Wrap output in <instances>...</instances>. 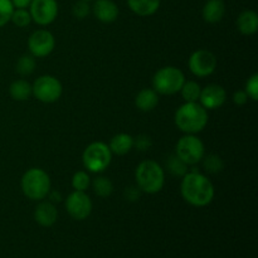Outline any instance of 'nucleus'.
I'll list each match as a JSON object with an SVG mask.
<instances>
[{
    "label": "nucleus",
    "mask_w": 258,
    "mask_h": 258,
    "mask_svg": "<svg viewBox=\"0 0 258 258\" xmlns=\"http://www.w3.org/2000/svg\"><path fill=\"white\" fill-rule=\"evenodd\" d=\"M72 14L73 17L80 20L87 18L91 14L90 3L85 2V0H78V2H76L72 7Z\"/></svg>",
    "instance_id": "nucleus-30"
},
{
    "label": "nucleus",
    "mask_w": 258,
    "mask_h": 258,
    "mask_svg": "<svg viewBox=\"0 0 258 258\" xmlns=\"http://www.w3.org/2000/svg\"><path fill=\"white\" fill-rule=\"evenodd\" d=\"M125 199L128 202H136L140 199L141 190L138 188V186H128V188L125 189Z\"/></svg>",
    "instance_id": "nucleus-34"
},
{
    "label": "nucleus",
    "mask_w": 258,
    "mask_h": 258,
    "mask_svg": "<svg viewBox=\"0 0 258 258\" xmlns=\"http://www.w3.org/2000/svg\"><path fill=\"white\" fill-rule=\"evenodd\" d=\"M202 165L203 169L208 174H219L223 171L224 169V161L218 154H208V155H204L202 159Z\"/></svg>",
    "instance_id": "nucleus-26"
},
{
    "label": "nucleus",
    "mask_w": 258,
    "mask_h": 258,
    "mask_svg": "<svg viewBox=\"0 0 258 258\" xmlns=\"http://www.w3.org/2000/svg\"><path fill=\"white\" fill-rule=\"evenodd\" d=\"M58 219V211L55 204L50 203L49 201L38 202L37 207L34 208V221L42 227H52Z\"/></svg>",
    "instance_id": "nucleus-15"
},
{
    "label": "nucleus",
    "mask_w": 258,
    "mask_h": 258,
    "mask_svg": "<svg viewBox=\"0 0 258 258\" xmlns=\"http://www.w3.org/2000/svg\"><path fill=\"white\" fill-rule=\"evenodd\" d=\"M185 82V75L175 66H165L154 73L151 85L158 95L173 96L179 93L181 86Z\"/></svg>",
    "instance_id": "nucleus-5"
},
{
    "label": "nucleus",
    "mask_w": 258,
    "mask_h": 258,
    "mask_svg": "<svg viewBox=\"0 0 258 258\" xmlns=\"http://www.w3.org/2000/svg\"><path fill=\"white\" fill-rule=\"evenodd\" d=\"M111 161L112 153L108 148V144L103 141H93L83 150L82 164L88 173H103L111 165Z\"/></svg>",
    "instance_id": "nucleus-6"
},
{
    "label": "nucleus",
    "mask_w": 258,
    "mask_h": 258,
    "mask_svg": "<svg viewBox=\"0 0 258 258\" xmlns=\"http://www.w3.org/2000/svg\"><path fill=\"white\" fill-rule=\"evenodd\" d=\"M85 2H88V3H90V2H93V0H85Z\"/></svg>",
    "instance_id": "nucleus-37"
},
{
    "label": "nucleus",
    "mask_w": 258,
    "mask_h": 258,
    "mask_svg": "<svg viewBox=\"0 0 258 258\" xmlns=\"http://www.w3.org/2000/svg\"><path fill=\"white\" fill-rule=\"evenodd\" d=\"M176 156L188 166H196L206 155V145L199 136L193 134H184L175 144Z\"/></svg>",
    "instance_id": "nucleus-7"
},
{
    "label": "nucleus",
    "mask_w": 258,
    "mask_h": 258,
    "mask_svg": "<svg viewBox=\"0 0 258 258\" xmlns=\"http://www.w3.org/2000/svg\"><path fill=\"white\" fill-rule=\"evenodd\" d=\"M180 194L191 207L203 208L213 202L216 189L208 176L193 168L181 178Z\"/></svg>",
    "instance_id": "nucleus-1"
},
{
    "label": "nucleus",
    "mask_w": 258,
    "mask_h": 258,
    "mask_svg": "<svg viewBox=\"0 0 258 258\" xmlns=\"http://www.w3.org/2000/svg\"><path fill=\"white\" fill-rule=\"evenodd\" d=\"M135 181L141 193H159L165 185V169L158 161L146 159L136 166Z\"/></svg>",
    "instance_id": "nucleus-3"
},
{
    "label": "nucleus",
    "mask_w": 258,
    "mask_h": 258,
    "mask_svg": "<svg viewBox=\"0 0 258 258\" xmlns=\"http://www.w3.org/2000/svg\"><path fill=\"white\" fill-rule=\"evenodd\" d=\"M91 186H92L93 193L100 198H108L113 191V183L107 176H96L91 180Z\"/></svg>",
    "instance_id": "nucleus-22"
},
{
    "label": "nucleus",
    "mask_w": 258,
    "mask_h": 258,
    "mask_svg": "<svg viewBox=\"0 0 258 258\" xmlns=\"http://www.w3.org/2000/svg\"><path fill=\"white\" fill-rule=\"evenodd\" d=\"M151 146H153L151 138L145 134H141V135L134 138V148L138 149L139 151H148Z\"/></svg>",
    "instance_id": "nucleus-32"
},
{
    "label": "nucleus",
    "mask_w": 258,
    "mask_h": 258,
    "mask_svg": "<svg viewBox=\"0 0 258 258\" xmlns=\"http://www.w3.org/2000/svg\"><path fill=\"white\" fill-rule=\"evenodd\" d=\"M232 100H233L234 105L236 106H244L247 102H248L249 97H248V95L246 93V91L238 90L233 93V97H232Z\"/></svg>",
    "instance_id": "nucleus-33"
},
{
    "label": "nucleus",
    "mask_w": 258,
    "mask_h": 258,
    "mask_svg": "<svg viewBox=\"0 0 258 258\" xmlns=\"http://www.w3.org/2000/svg\"><path fill=\"white\" fill-rule=\"evenodd\" d=\"M35 67H37L35 57L28 53V54H23L18 58L17 63H15V72L22 77H25V76L32 75L35 71Z\"/></svg>",
    "instance_id": "nucleus-25"
},
{
    "label": "nucleus",
    "mask_w": 258,
    "mask_h": 258,
    "mask_svg": "<svg viewBox=\"0 0 258 258\" xmlns=\"http://www.w3.org/2000/svg\"><path fill=\"white\" fill-rule=\"evenodd\" d=\"M63 93V86L52 75L39 76L32 85V96L42 103H54Z\"/></svg>",
    "instance_id": "nucleus-8"
},
{
    "label": "nucleus",
    "mask_w": 258,
    "mask_h": 258,
    "mask_svg": "<svg viewBox=\"0 0 258 258\" xmlns=\"http://www.w3.org/2000/svg\"><path fill=\"white\" fill-rule=\"evenodd\" d=\"M244 91L248 95L249 100L256 101L258 100V75L257 73H253L252 76H249L248 80L246 82V87H244Z\"/></svg>",
    "instance_id": "nucleus-31"
},
{
    "label": "nucleus",
    "mask_w": 258,
    "mask_h": 258,
    "mask_svg": "<svg viewBox=\"0 0 258 258\" xmlns=\"http://www.w3.org/2000/svg\"><path fill=\"white\" fill-rule=\"evenodd\" d=\"M91 176L87 170H78L72 176V188L73 190L86 191L91 186Z\"/></svg>",
    "instance_id": "nucleus-27"
},
{
    "label": "nucleus",
    "mask_w": 258,
    "mask_h": 258,
    "mask_svg": "<svg viewBox=\"0 0 258 258\" xmlns=\"http://www.w3.org/2000/svg\"><path fill=\"white\" fill-rule=\"evenodd\" d=\"M161 0H127V7L138 17H151L159 10Z\"/></svg>",
    "instance_id": "nucleus-20"
},
{
    "label": "nucleus",
    "mask_w": 258,
    "mask_h": 258,
    "mask_svg": "<svg viewBox=\"0 0 258 258\" xmlns=\"http://www.w3.org/2000/svg\"><path fill=\"white\" fill-rule=\"evenodd\" d=\"M28 10L32 22L40 27H47L57 19L58 3L57 0H32Z\"/></svg>",
    "instance_id": "nucleus-12"
},
{
    "label": "nucleus",
    "mask_w": 258,
    "mask_h": 258,
    "mask_svg": "<svg viewBox=\"0 0 258 258\" xmlns=\"http://www.w3.org/2000/svg\"><path fill=\"white\" fill-rule=\"evenodd\" d=\"M202 87L197 81H186L181 86L179 93L181 95V98L184 102H198L201 97Z\"/></svg>",
    "instance_id": "nucleus-23"
},
{
    "label": "nucleus",
    "mask_w": 258,
    "mask_h": 258,
    "mask_svg": "<svg viewBox=\"0 0 258 258\" xmlns=\"http://www.w3.org/2000/svg\"><path fill=\"white\" fill-rule=\"evenodd\" d=\"M237 29L241 34L251 37L258 30V14L254 10H243L237 18Z\"/></svg>",
    "instance_id": "nucleus-17"
},
{
    "label": "nucleus",
    "mask_w": 258,
    "mask_h": 258,
    "mask_svg": "<svg viewBox=\"0 0 258 258\" xmlns=\"http://www.w3.org/2000/svg\"><path fill=\"white\" fill-rule=\"evenodd\" d=\"M108 148H110L112 155H126L134 149V138L130 134L126 133L116 134L111 138Z\"/></svg>",
    "instance_id": "nucleus-19"
},
{
    "label": "nucleus",
    "mask_w": 258,
    "mask_h": 258,
    "mask_svg": "<svg viewBox=\"0 0 258 258\" xmlns=\"http://www.w3.org/2000/svg\"><path fill=\"white\" fill-rule=\"evenodd\" d=\"M20 188L28 199L40 202L47 198L52 189V180L44 169L30 168L23 174L20 179Z\"/></svg>",
    "instance_id": "nucleus-4"
},
{
    "label": "nucleus",
    "mask_w": 258,
    "mask_h": 258,
    "mask_svg": "<svg viewBox=\"0 0 258 258\" xmlns=\"http://www.w3.org/2000/svg\"><path fill=\"white\" fill-rule=\"evenodd\" d=\"M64 207L71 218L75 221H85L92 213L93 203L86 191L73 190L64 199Z\"/></svg>",
    "instance_id": "nucleus-10"
},
{
    "label": "nucleus",
    "mask_w": 258,
    "mask_h": 258,
    "mask_svg": "<svg viewBox=\"0 0 258 258\" xmlns=\"http://www.w3.org/2000/svg\"><path fill=\"white\" fill-rule=\"evenodd\" d=\"M47 198H48V201H49L50 203H53V204L60 203V202H62L63 199H64V198H63L62 194H60V191L52 190V189H50V191H49V193H48Z\"/></svg>",
    "instance_id": "nucleus-35"
},
{
    "label": "nucleus",
    "mask_w": 258,
    "mask_h": 258,
    "mask_svg": "<svg viewBox=\"0 0 258 258\" xmlns=\"http://www.w3.org/2000/svg\"><path fill=\"white\" fill-rule=\"evenodd\" d=\"M28 50L35 58L48 57L55 48V38L47 29H37L28 38Z\"/></svg>",
    "instance_id": "nucleus-11"
},
{
    "label": "nucleus",
    "mask_w": 258,
    "mask_h": 258,
    "mask_svg": "<svg viewBox=\"0 0 258 258\" xmlns=\"http://www.w3.org/2000/svg\"><path fill=\"white\" fill-rule=\"evenodd\" d=\"M218 66L216 54L208 49L194 50L188 58V68L191 75L198 78H206L213 75Z\"/></svg>",
    "instance_id": "nucleus-9"
},
{
    "label": "nucleus",
    "mask_w": 258,
    "mask_h": 258,
    "mask_svg": "<svg viewBox=\"0 0 258 258\" xmlns=\"http://www.w3.org/2000/svg\"><path fill=\"white\" fill-rule=\"evenodd\" d=\"M9 95L13 100L19 101V102L29 100L30 96H32V85L23 78L15 80L9 86Z\"/></svg>",
    "instance_id": "nucleus-21"
},
{
    "label": "nucleus",
    "mask_w": 258,
    "mask_h": 258,
    "mask_svg": "<svg viewBox=\"0 0 258 258\" xmlns=\"http://www.w3.org/2000/svg\"><path fill=\"white\" fill-rule=\"evenodd\" d=\"M226 14V4L223 0H207L202 9V17L204 22L209 24H217Z\"/></svg>",
    "instance_id": "nucleus-16"
},
{
    "label": "nucleus",
    "mask_w": 258,
    "mask_h": 258,
    "mask_svg": "<svg viewBox=\"0 0 258 258\" xmlns=\"http://www.w3.org/2000/svg\"><path fill=\"white\" fill-rule=\"evenodd\" d=\"M14 9H28L32 0H10Z\"/></svg>",
    "instance_id": "nucleus-36"
},
{
    "label": "nucleus",
    "mask_w": 258,
    "mask_h": 258,
    "mask_svg": "<svg viewBox=\"0 0 258 258\" xmlns=\"http://www.w3.org/2000/svg\"><path fill=\"white\" fill-rule=\"evenodd\" d=\"M208 111L199 102H184L174 115L175 126L183 134L198 135L208 125Z\"/></svg>",
    "instance_id": "nucleus-2"
},
{
    "label": "nucleus",
    "mask_w": 258,
    "mask_h": 258,
    "mask_svg": "<svg viewBox=\"0 0 258 258\" xmlns=\"http://www.w3.org/2000/svg\"><path fill=\"white\" fill-rule=\"evenodd\" d=\"M164 169H166L171 175L176 176V178H183L189 171V166L179 156H176L175 154H173V155H170L166 159L165 168Z\"/></svg>",
    "instance_id": "nucleus-24"
},
{
    "label": "nucleus",
    "mask_w": 258,
    "mask_h": 258,
    "mask_svg": "<svg viewBox=\"0 0 258 258\" xmlns=\"http://www.w3.org/2000/svg\"><path fill=\"white\" fill-rule=\"evenodd\" d=\"M159 105V95L154 88H143L135 97V106L141 112H150Z\"/></svg>",
    "instance_id": "nucleus-18"
},
{
    "label": "nucleus",
    "mask_w": 258,
    "mask_h": 258,
    "mask_svg": "<svg viewBox=\"0 0 258 258\" xmlns=\"http://www.w3.org/2000/svg\"><path fill=\"white\" fill-rule=\"evenodd\" d=\"M13 12H14V7L10 0H0V28L10 22Z\"/></svg>",
    "instance_id": "nucleus-29"
},
{
    "label": "nucleus",
    "mask_w": 258,
    "mask_h": 258,
    "mask_svg": "<svg viewBox=\"0 0 258 258\" xmlns=\"http://www.w3.org/2000/svg\"><path fill=\"white\" fill-rule=\"evenodd\" d=\"M10 22L18 28H27L32 23V17L28 9H14Z\"/></svg>",
    "instance_id": "nucleus-28"
},
{
    "label": "nucleus",
    "mask_w": 258,
    "mask_h": 258,
    "mask_svg": "<svg viewBox=\"0 0 258 258\" xmlns=\"http://www.w3.org/2000/svg\"><path fill=\"white\" fill-rule=\"evenodd\" d=\"M91 13L98 22L103 23V24H110L117 19L120 10L112 0H93Z\"/></svg>",
    "instance_id": "nucleus-14"
},
{
    "label": "nucleus",
    "mask_w": 258,
    "mask_h": 258,
    "mask_svg": "<svg viewBox=\"0 0 258 258\" xmlns=\"http://www.w3.org/2000/svg\"><path fill=\"white\" fill-rule=\"evenodd\" d=\"M226 88L221 85H217V83H211V85H207L206 87L202 88L201 97H199L198 102L207 111H212L221 108L226 103Z\"/></svg>",
    "instance_id": "nucleus-13"
}]
</instances>
